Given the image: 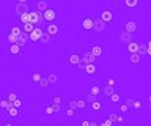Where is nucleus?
<instances>
[{"mask_svg": "<svg viewBox=\"0 0 151 126\" xmlns=\"http://www.w3.org/2000/svg\"><path fill=\"white\" fill-rule=\"evenodd\" d=\"M87 104H88V102L85 101V99H77V107H79V110H80V109H85V107H87Z\"/></svg>", "mask_w": 151, "mask_h": 126, "instance_id": "42", "label": "nucleus"}, {"mask_svg": "<svg viewBox=\"0 0 151 126\" xmlns=\"http://www.w3.org/2000/svg\"><path fill=\"white\" fill-rule=\"evenodd\" d=\"M90 50H91V54H93L96 58H101V57H104V48H102L101 44L93 43V44H91V48H90Z\"/></svg>", "mask_w": 151, "mask_h": 126, "instance_id": "13", "label": "nucleus"}, {"mask_svg": "<svg viewBox=\"0 0 151 126\" xmlns=\"http://www.w3.org/2000/svg\"><path fill=\"white\" fill-rule=\"evenodd\" d=\"M107 30V22L101 19V16L94 17V32L96 33H106Z\"/></svg>", "mask_w": 151, "mask_h": 126, "instance_id": "7", "label": "nucleus"}, {"mask_svg": "<svg viewBox=\"0 0 151 126\" xmlns=\"http://www.w3.org/2000/svg\"><path fill=\"white\" fill-rule=\"evenodd\" d=\"M139 54H146V44H143V43H139Z\"/></svg>", "mask_w": 151, "mask_h": 126, "instance_id": "45", "label": "nucleus"}, {"mask_svg": "<svg viewBox=\"0 0 151 126\" xmlns=\"http://www.w3.org/2000/svg\"><path fill=\"white\" fill-rule=\"evenodd\" d=\"M99 16H101V19L106 21L107 24H110V22L113 21V11L109 10V8H104V10L99 13Z\"/></svg>", "mask_w": 151, "mask_h": 126, "instance_id": "14", "label": "nucleus"}, {"mask_svg": "<svg viewBox=\"0 0 151 126\" xmlns=\"http://www.w3.org/2000/svg\"><path fill=\"white\" fill-rule=\"evenodd\" d=\"M139 29H140V25H139V22H137V19L135 17H129V19H126V22H124V30L126 32H129V33H137L139 32Z\"/></svg>", "mask_w": 151, "mask_h": 126, "instance_id": "3", "label": "nucleus"}, {"mask_svg": "<svg viewBox=\"0 0 151 126\" xmlns=\"http://www.w3.org/2000/svg\"><path fill=\"white\" fill-rule=\"evenodd\" d=\"M101 126H113V121H112L110 118H107V120L101 121Z\"/></svg>", "mask_w": 151, "mask_h": 126, "instance_id": "47", "label": "nucleus"}, {"mask_svg": "<svg viewBox=\"0 0 151 126\" xmlns=\"http://www.w3.org/2000/svg\"><path fill=\"white\" fill-rule=\"evenodd\" d=\"M16 2H21V3H28L30 0H16Z\"/></svg>", "mask_w": 151, "mask_h": 126, "instance_id": "55", "label": "nucleus"}, {"mask_svg": "<svg viewBox=\"0 0 151 126\" xmlns=\"http://www.w3.org/2000/svg\"><path fill=\"white\" fill-rule=\"evenodd\" d=\"M83 71L87 73L88 76H93V74H96V73H98L96 63H87V65H83Z\"/></svg>", "mask_w": 151, "mask_h": 126, "instance_id": "21", "label": "nucleus"}, {"mask_svg": "<svg viewBox=\"0 0 151 126\" xmlns=\"http://www.w3.org/2000/svg\"><path fill=\"white\" fill-rule=\"evenodd\" d=\"M61 101H63V96H61L60 93H55V95L52 96V102H54V104H61Z\"/></svg>", "mask_w": 151, "mask_h": 126, "instance_id": "38", "label": "nucleus"}, {"mask_svg": "<svg viewBox=\"0 0 151 126\" xmlns=\"http://www.w3.org/2000/svg\"><path fill=\"white\" fill-rule=\"evenodd\" d=\"M126 50H127V54H137L139 52V43H137L135 40L129 41V43L126 44Z\"/></svg>", "mask_w": 151, "mask_h": 126, "instance_id": "20", "label": "nucleus"}, {"mask_svg": "<svg viewBox=\"0 0 151 126\" xmlns=\"http://www.w3.org/2000/svg\"><path fill=\"white\" fill-rule=\"evenodd\" d=\"M116 79L115 77H107L106 79V84H107V85H110V87H116Z\"/></svg>", "mask_w": 151, "mask_h": 126, "instance_id": "41", "label": "nucleus"}, {"mask_svg": "<svg viewBox=\"0 0 151 126\" xmlns=\"http://www.w3.org/2000/svg\"><path fill=\"white\" fill-rule=\"evenodd\" d=\"M19 22H21V24H25V22H32L30 11H27V13H22V14L19 16Z\"/></svg>", "mask_w": 151, "mask_h": 126, "instance_id": "32", "label": "nucleus"}, {"mask_svg": "<svg viewBox=\"0 0 151 126\" xmlns=\"http://www.w3.org/2000/svg\"><path fill=\"white\" fill-rule=\"evenodd\" d=\"M9 32H11V33H14L16 36H19V35L22 33V29H21V27H19V25H13L11 29H9Z\"/></svg>", "mask_w": 151, "mask_h": 126, "instance_id": "39", "label": "nucleus"}, {"mask_svg": "<svg viewBox=\"0 0 151 126\" xmlns=\"http://www.w3.org/2000/svg\"><path fill=\"white\" fill-rule=\"evenodd\" d=\"M3 125H6V126H13V121H8V120H5V121H2Z\"/></svg>", "mask_w": 151, "mask_h": 126, "instance_id": "51", "label": "nucleus"}, {"mask_svg": "<svg viewBox=\"0 0 151 126\" xmlns=\"http://www.w3.org/2000/svg\"><path fill=\"white\" fill-rule=\"evenodd\" d=\"M35 8H36L38 11H41V13H42V11H46L47 8H49V5H47L46 0H40V2H38L36 5H35Z\"/></svg>", "mask_w": 151, "mask_h": 126, "instance_id": "31", "label": "nucleus"}, {"mask_svg": "<svg viewBox=\"0 0 151 126\" xmlns=\"http://www.w3.org/2000/svg\"><path fill=\"white\" fill-rule=\"evenodd\" d=\"M68 107H73V109H79V107H77V99L68 101Z\"/></svg>", "mask_w": 151, "mask_h": 126, "instance_id": "46", "label": "nucleus"}, {"mask_svg": "<svg viewBox=\"0 0 151 126\" xmlns=\"http://www.w3.org/2000/svg\"><path fill=\"white\" fill-rule=\"evenodd\" d=\"M115 90H116L115 87H110V85H107V84H104V87H102V93H104V96H107V98H110V95Z\"/></svg>", "mask_w": 151, "mask_h": 126, "instance_id": "29", "label": "nucleus"}, {"mask_svg": "<svg viewBox=\"0 0 151 126\" xmlns=\"http://www.w3.org/2000/svg\"><path fill=\"white\" fill-rule=\"evenodd\" d=\"M109 118H110L113 123H124V117L120 115V114H116V112H112V114L109 115Z\"/></svg>", "mask_w": 151, "mask_h": 126, "instance_id": "25", "label": "nucleus"}, {"mask_svg": "<svg viewBox=\"0 0 151 126\" xmlns=\"http://www.w3.org/2000/svg\"><path fill=\"white\" fill-rule=\"evenodd\" d=\"M33 29H35V24H33V22H25V24H22V30L27 32V33H30Z\"/></svg>", "mask_w": 151, "mask_h": 126, "instance_id": "36", "label": "nucleus"}, {"mask_svg": "<svg viewBox=\"0 0 151 126\" xmlns=\"http://www.w3.org/2000/svg\"><path fill=\"white\" fill-rule=\"evenodd\" d=\"M38 85H40V88H41V90H46V88L49 87V81H47V77H46V76L42 77L41 81H40V84H38Z\"/></svg>", "mask_w": 151, "mask_h": 126, "instance_id": "37", "label": "nucleus"}, {"mask_svg": "<svg viewBox=\"0 0 151 126\" xmlns=\"http://www.w3.org/2000/svg\"><path fill=\"white\" fill-rule=\"evenodd\" d=\"M110 101H112V104H116V106L120 104L121 102V91H118V90L113 91L110 95Z\"/></svg>", "mask_w": 151, "mask_h": 126, "instance_id": "26", "label": "nucleus"}, {"mask_svg": "<svg viewBox=\"0 0 151 126\" xmlns=\"http://www.w3.org/2000/svg\"><path fill=\"white\" fill-rule=\"evenodd\" d=\"M132 109L134 110H137V112H140L142 109H143V101L142 99H134V102H132Z\"/></svg>", "mask_w": 151, "mask_h": 126, "instance_id": "33", "label": "nucleus"}, {"mask_svg": "<svg viewBox=\"0 0 151 126\" xmlns=\"http://www.w3.org/2000/svg\"><path fill=\"white\" fill-rule=\"evenodd\" d=\"M96 62H98V58L91 54V50H87V52L82 54V63L83 65H87V63H96Z\"/></svg>", "mask_w": 151, "mask_h": 126, "instance_id": "15", "label": "nucleus"}, {"mask_svg": "<svg viewBox=\"0 0 151 126\" xmlns=\"http://www.w3.org/2000/svg\"><path fill=\"white\" fill-rule=\"evenodd\" d=\"M129 109H131V106L126 104V102H120V104H118V110H120L121 114H126V112H129Z\"/></svg>", "mask_w": 151, "mask_h": 126, "instance_id": "35", "label": "nucleus"}, {"mask_svg": "<svg viewBox=\"0 0 151 126\" xmlns=\"http://www.w3.org/2000/svg\"><path fill=\"white\" fill-rule=\"evenodd\" d=\"M6 52L11 55V57L17 58V57H22V46H19L17 43H13V44H8V49Z\"/></svg>", "mask_w": 151, "mask_h": 126, "instance_id": "6", "label": "nucleus"}, {"mask_svg": "<svg viewBox=\"0 0 151 126\" xmlns=\"http://www.w3.org/2000/svg\"><path fill=\"white\" fill-rule=\"evenodd\" d=\"M118 38H120V43H121V44L126 46L127 43H129V41L134 40V36H132V33H129V32H126L124 29H123L120 33H118Z\"/></svg>", "mask_w": 151, "mask_h": 126, "instance_id": "11", "label": "nucleus"}, {"mask_svg": "<svg viewBox=\"0 0 151 126\" xmlns=\"http://www.w3.org/2000/svg\"><path fill=\"white\" fill-rule=\"evenodd\" d=\"M13 106H14V107H17V109H21V107L24 106V102H22L21 98H17V99H14V101H13Z\"/></svg>", "mask_w": 151, "mask_h": 126, "instance_id": "43", "label": "nucleus"}, {"mask_svg": "<svg viewBox=\"0 0 151 126\" xmlns=\"http://www.w3.org/2000/svg\"><path fill=\"white\" fill-rule=\"evenodd\" d=\"M129 63H132V65H139V63H142V54H129Z\"/></svg>", "mask_w": 151, "mask_h": 126, "instance_id": "28", "label": "nucleus"}, {"mask_svg": "<svg viewBox=\"0 0 151 126\" xmlns=\"http://www.w3.org/2000/svg\"><path fill=\"white\" fill-rule=\"evenodd\" d=\"M146 55H148V57L151 58V49H146Z\"/></svg>", "mask_w": 151, "mask_h": 126, "instance_id": "54", "label": "nucleus"}, {"mask_svg": "<svg viewBox=\"0 0 151 126\" xmlns=\"http://www.w3.org/2000/svg\"><path fill=\"white\" fill-rule=\"evenodd\" d=\"M145 99H146V102H148V110L151 112V95H146Z\"/></svg>", "mask_w": 151, "mask_h": 126, "instance_id": "48", "label": "nucleus"}, {"mask_svg": "<svg viewBox=\"0 0 151 126\" xmlns=\"http://www.w3.org/2000/svg\"><path fill=\"white\" fill-rule=\"evenodd\" d=\"M99 123H98V120H91V126H98Z\"/></svg>", "mask_w": 151, "mask_h": 126, "instance_id": "52", "label": "nucleus"}, {"mask_svg": "<svg viewBox=\"0 0 151 126\" xmlns=\"http://www.w3.org/2000/svg\"><path fill=\"white\" fill-rule=\"evenodd\" d=\"M50 38H52V36H50L49 33H47V32H44V35L41 36V41H40V43H42V44H47V43L50 41Z\"/></svg>", "mask_w": 151, "mask_h": 126, "instance_id": "40", "label": "nucleus"}, {"mask_svg": "<svg viewBox=\"0 0 151 126\" xmlns=\"http://www.w3.org/2000/svg\"><path fill=\"white\" fill-rule=\"evenodd\" d=\"M124 102L126 104H129V106H132V102H134V98H131V96H127L126 99H124Z\"/></svg>", "mask_w": 151, "mask_h": 126, "instance_id": "50", "label": "nucleus"}, {"mask_svg": "<svg viewBox=\"0 0 151 126\" xmlns=\"http://www.w3.org/2000/svg\"><path fill=\"white\" fill-rule=\"evenodd\" d=\"M79 126H91V120H88V118L80 120L79 121Z\"/></svg>", "mask_w": 151, "mask_h": 126, "instance_id": "44", "label": "nucleus"}, {"mask_svg": "<svg viewBox=\"0 0 151 126\" xmlns=\"http://www.w3.org/2000/svg\"><path fill=\"white\" fill-rule=\"evenodd\" d=\"M66 63L69 65V66H76L77 68L80 63H82V55L77 54V52H69L66 55Z\"/></svg>", "mask_w": 151, "mask_h": 126, "instance_id": "4", "label": "nucleus"}, {"mask_svg": "<svg viewBox=\"0 0 151 126\" xmlns=\"http://www.w3.org/2000/svg\"><path fill=\"white\" fill-rule=\"evenodd\" d=\"M77 114H79V109H73V107L66 106V110H65V117H66V118H76Z\"/></svg>", "mask_w": 151, "mask_h": 126, "instance_id": "24", "label": "nucleus"}, {"mask_svg": "<svg viewBox=\"0 0 151 126\" xmlns=\"http://www.w3.org/2000/svg\"><path fill=\"white\" fill-rule=\"evenodd\" d=\"M27 11H30V8H28V3H21V2H17L16 5H14V13H16L17 16H21L22 13H27Z\"/></svg>", "mask_w": 151, "mask_h": 126, "instance_id": "16", "label": "nucleus"}, {"mask_svg": "<svg viewBox=\"0 0 151 126\" xmlns=\"http://www.w3.org/2000/svg\"><path fill=\"white\" fill-rule=\"evenodd\" d=\"M30 17H32V22L35 25H41L42 24V13L41 11H38L36 8H33V10H30Z\"/></svg>", "mask_w": 151, "mask_h": 126, "instance_id": "9", "label": "nucleus"}, {"mask_svg": "<svg viewBox=\"0 0 151 126\" xmlns=\"http://www.w3.org/2000/svg\"><path fill=\"white\" fill-rule=\"evenodd\" d=\"M90 95H93V96H99V95H101V93H102V88H101V85H99V84H96V82H94L93 84V85L91 87H90Z\"/></svg>", "mask_w": 151, "mask_h": 126, "instance_id": "23", "label": "nucleus"}, {"mask_svg": "<svg viewBox=\"0 0 151 126\" xmlns=\"http://www.w3.org/2000/svg\"><path fill=\"white\" fill-rule=\"evenodd\" d=\"M17 44L22 46V48H24V46H28V44H30V36H28L27 32L22 30V33L17 36Z\"/></svg>", "mask_w": 151, "mask_h": 126, "instance_id": "18", "label": "nucleus"}, {"mask_svg": "<svg viewBox=\"0 0 151 126\" xmlns=\"http://www.w3.org/2000/svg\"><path fill=\"white\" fill-rule=\"evenodd\" d=\"M90 109H91V112H102V102L96 98L94 101L90 102Z\"/></svg>", "mask_w": 151, "mask_h": 126, "instance_id": "22", "label": "nucleus"}, {"mask_svg": "<svg viewBox=\"0 0 151 126\" xmlns=\"http://www.w3.org/2000/svg\"><path fill=\"white\" fill-rule=\"evenodd\" d=\"M46 77H47V81H49L50 87H57L60 84V76H58V73H57V71H49L46 74Z\"/></svg>", "mask_w": 151, "mask_h": 126, "instance_id": "10", "label": "nucleus"}, {"mask_svg": "<svg viewBox=\"0 0 151 126\" xmlns=\"http://www.w3.org/2000/svg\"><path fill=\"white\" fill-rule=\"evenodd\" d=\"M112 2H118V0H112Z\"/></svg>", "mask_w": 151, "mask_h": 126, "instance_id": "56", "label": "nucleus"}, {"mask_svg": "<svg viewBox=\"0 0 151 126\" xmlns=\"http://www.w3.org/2000/svg\"><path fill=\"white\" fill-rule=\"evenodd\" d=\"M11 106H13V102L9 101V99H6V98H2V99H0V109L6 110L8 107H11Z\"/></svg>", "mask_w": 151, "mask_h": 126, "instance_id": "34", "label": "nucleus"}, {"mask_svg": "<svg viewBox=\"0 0 151 126\" xmlns=\"http://www.w3.org/2000/svg\"><path fill=\"white\" fill-rule=\"evenodd\" d=\"M140 5V0H124V6L127 10H135Z\"/></svg>", "mask_w": 151, "mask_h": 126, "instance_id": "27", "label": "nucleus"}, {"mask_svg": "<svg viewBox=\"0 0 151 126\" xmlns=\"http://www.w3.org/2000/svg\"><path fill=\"white\" fill-rule=\"evenodd\" d=\"M146 49H151V40H148V43H146Z\"/></svg>", "mask_w": 151, "mask_h": 126, "instance_id": "53", "label": "nucleus"}, {"mask_svg": "<svg viewBox=\"0 0 151 126\" xmlns=\"http://www.w3.org/2000/svg\"><path fill=\"white\" fill-rule=\"evenodd\" d=\"M5 98L13 102L14 99H17V98H19V95H17V91H14V90H8V91H5Z\"/></svg>", "mask_w": 151, "mask_h": 126, "instance_id": "30", "label": "nucleus"}, {"mask_svg": "<svg viewBox=\"0 0 151 126\" xmlns=\"http://www.w3.org/2000/svg\"><path fill=\"white\" fill-rule=\"evenodd\" d=\"M42 77H44V73H42L41 69H35V71L30 73V82L35 84V85H38V84H40V81H41Z\"/></svg>", "mask_w": 151, "mask_h": 126, "instance_id": "12", "label": "nucleus"}, {"mask_svg": "<svg viewBox=\"0 0 151 126\" xmlns=\"http://www.w3.org/2000/svg\"><path fill=\"white\" fill-rule=\"evenodd\" d=\"M79 27H80L82 32H85V33H91V32H94V17L83 16L82 19L79 21Z\"/></svg>", "mask_w": 151, "mask_h": 126, "instance_id": "1", "label": "nucleus"}, {"mask_svg": "<svg viewBox=\"0 0 151 126\" xmlns=\"http://www.w3.org/2000/svg\"><path fill=\"white\" fill-rule=\"evenodd\" d=\"M94 99H96V96L90 95V93H88V95H87V98H85V101H87V102H91V101H94Z\"/></svg>", "mask_w": 151, "mask_h": 126, "instance_id": "49", "label": "nucleus"}, {"mask_svg": "<svg viewBox=\"0 0 151 126\" xmlns=\"http://www.w3.org/2000/svg\"><path fill=\"white\" fill-rule=\"evenodd\" d=\"M41 110L44 112L46 115H54L57 114V109L54 104H46V102H41Z\"/></svg>", "mask_w": 151, "mask_h": 126, "instance_id": "19", "label": "nucleus"}, {"mask_svg": "<svg viewBox=\"0 0 151 126\" xmlns=\"http://www.w3.org/2000/svg\"><path fill=\"white\" fill-rule=\"evenodd\" d=\"M57 17H58V14H57V10H54V8H47L46 11H42V19H44V22H55Z\"/></svg>", "mask_w": 151, "mask_h": 126, "instance_id": "5", "label": "nucleus"}, {"mask_svg": "<svg viewBox=\"0 0 151 126\" xmlns=\"http://www.w3.org/2000/svg\"><path fill=\"white\" fill-rule=\"evenodd\" d=\"M5 112H6V114H5V115H8L9 118H13V120H17L19 117H21V110H19L17 107H14V106L8 107V109L5 110Z\"/></svg>", "mask_w": 151, "mask_h": 126, "instance_id": "17", "label": "nucleus"}, {"mask_svg": "<svg viewBox=\"0 0 151 126\" xmlns=\"http://www.w3.org/2000/svg\"><path fill=\"white\" fill-rule=\"evenodd\" d=\"M44 29H42L41 25H35V29H33L30 33H28V36H30V43H40L41 41V36L44 35Z\"/></svg>", "mask_w": 151, "mask_h": 126, "instance_id": "2", "label": "nucleus"}, {"mask_svg": "<svg viewBox=\"0 0 151 126\" xmlns=\"http://www.w3.org/2000/svg\"><path fill=\"white\" fill-rule=\"evenodd\" d=\"M47 33H49L50 36H57V35H60V24L58 22H49V24L46 25V29H44Z\"/></svg>", "mask_w": 151, "mask_h": 126, "instance_id": "8", "label": "nucleus"}]
</instances>
